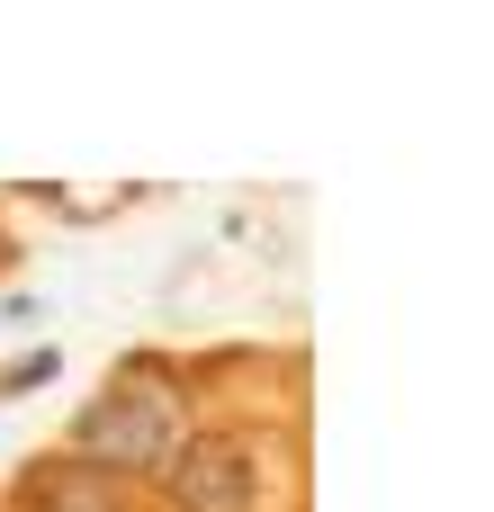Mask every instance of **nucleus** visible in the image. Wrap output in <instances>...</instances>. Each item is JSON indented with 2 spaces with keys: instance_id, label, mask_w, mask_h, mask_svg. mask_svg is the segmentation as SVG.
<instances>
[{
  "instance_id": "nucleus-1",
  "label": "nucleus",
  "mask_w": 494,
  "mask_h": 512,
  "mask_svg": "<svg viewBox=\"0 0 494 512\" xmlns=\"http://www.w3.org/2000/svg\"><path fill=\"white\" fill-rule=\"evenodd\" d=\"M72 450L108 477H162V459L180 450V396L153 378H126L90 414H72Z\"/></svg>"
},
{
  "instance_id": "nucleus-2",
  "label": "nucleus",
  "mask_w": 494,
  "mask_h": 512,
  "mask_svg": "<svg viewBox=\"0 0 494 512\" xmlns=\"http://www.w3.org/2000/svg\"><path fill=\"white\" fill-rule=\"evenodd\" d=\"M162 495L180 512H252L261 504V459L234 432H198L162 459Z\"/></svg>"
},
{
  "instance_id": "nucleus-3",
  "label": "nucleus",
  "mask_w": 494,
  "mask_h": 512,
  "mask_svg": "<svg viewBox=\"0 0 494 512\" xmlns=\"http://www.w3.org/2000/svg\"><path fill=\"white\" fill-rule=\"evenodd\" d=\"M18 495H27V512H126V486H117L108 468H90L81 450H54V459H27Z\"/></svg>"
},
{
  "instance_id": "nucleus-4",
  "label": "nucleus",
  "mask_w": 494,
  "mask_h": 512,
  "mask_svg": "<svg viewBox=\"0 0 494 512\" xmlns=\"http://www.w3.org/2000/svg\"><path fill=\"white\" fill-rule=\"evenodd\" d=\"M36 378H54V351H36V360H18V369L0 378V396H18V387H36Z\"/></svg>"
}]
</instances>
